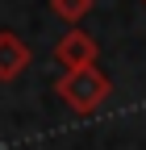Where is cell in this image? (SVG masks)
I'll use <instances>...</instances> for the list:
<instances>
[{"label":"cell","mask_w":146,"mask_h":150,"mask_svg":"<svg viewBox=\"0 0 146 150\" xmlns=\"http://www.w3.org/2000/svg\"><path fill=\"white\" fill-rule=\"evenodd\" d=\"M54 92H59V100H63L71 112L88 117V112H96V108L108 100L113 83H108V75H104V71L92 63V67H75V71H63V75H59V83H54Z\"/></svg>","instance_id":"6da1fadb"},{"label":"cell","mask_w":146,"mask_h":150,"mask_svg":"<svg viewBox=\"0 0 146 150\" xmlns=\"http://www.w3.org/2000/svg\"><path fill=\"white\" fill-rule=\"evenodd\" d=\"M96 54H100V46H96V38L92 33H84L79 25L75 29H67L59 42H54V59L63 63V71H75V67H92L96 63Z\"/></svg>","instance_id":"7a4b0ae2"},{"label":"cell","mask_w":146,"mask_h":150,"mask_svg":"<svg viewBox=\"0 0 146 150\" xmlns=\"http://www.w3.org/2000/svg\"><path fill=\"white\" fill-rule=\"evenodd\" d=\"M50 13L67 25H79L88 13H92V0H50Z\"/></svg>","instance_id":"277c9868"},{"label":"cell","mask_w":146,"mask_h":150,"mask_svg":"<svg viewBox=\"0 0 146 150\" xmlns=\"http://www.w3.org/2000/svg\"><path fill=\"white\" fill-rule=\"evenodd\" d=\"M142 4H146V0H142Z\"/></svg>","instance_id":"5b68a950"},{"label":"cell","mask_w":146,"mask_h":150,"mask_svg":"<svg viewBox=\"0 0 146 150\" xmlns=\"http://www.w3.org/2000/svg\"><path fill=\"white\" fill-rule=\"evenodd\" d=\"M29 46H25V38H17L13 29H0V83H9L17 79L25 67H29Z\"/></svg>","instance_id":"3957f363"}]
</instances>
